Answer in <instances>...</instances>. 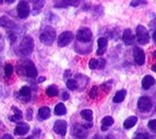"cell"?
I'll return each instance as SVG.
<instances>
[{
  "mask_svg": "<svg viewBox=\"0 0 156 139\" xmlns=\"http://www.w3.org/2000/svg\"><path fill=\"white\" fill-rule=\"evenodd\" d=\"M56 40V31L52 27L48 26L40 35V41L45 45H51Z\"/></svg>",
  "mask_w": 156,
  "mask_h": 139,
  "instance_id": "1",
  "label": "cell"
},
{
  "mask_svg": "<svg viewBox=\"0 0 156 139\" xmlns=\"http://www.w3.org/2000/svg\"><path fill=\"white\" fill-rule=\"evenodd\" d=\"M33 48H34V42L32 37H30V35L25 36L19 45L20 52L23 55H25V56H27V55L31 54V52L33 51Z\"/></svg>",
  "mask_w": 156,
  "mask_h": 139,
  "instance_id": "2",
  "label": "cell"
},
{
  "mask_svg": "<svg viewBox=\"0 0 156 139\" xmlns=\"http://www.w3.org/2000/svg\"><path fill=\"white\" fill-rule=\"evenodd\" d=\"M136 39L140 45H145L150 42V33L144 26L139 25L136 27Z\"/></svg>",
  "mask_w": 156,
  "mask_h": 139,
  "instance_id": "3",
  "label": "cell"
},
{
  "mask_svg": "<svg viewBox=\"0 0 156 139\" xmlns=\"http://www.w3.org/2000/svg\"><path fill=\"white\" fill-rule=\"evenodd\" d=\"M77 40L80 43H88L92 40V31L88 27H81L77 32Z\"/></svg>",
  "mask_w": 156,
  "mask_h": 139,
  "instance_id": "4",
  "label": "cell"
},
{
  "mask_svg": "<svg viewBox=\"0 0 156 139\" xmlns=\"http://www.w3.org/2000/svg\"><path fill=\"white\" fill-rule=\"evenodd\" d=\"M74 39V34L71 31H63L58 37V45L60 48L68 45Z\"/></svg>",
  "mask_w": 156,
  "mask_h": 139,
  "instance_id": "5",
  "label": "cell"
},
{
  "mask_svg": "<svg viewBox=\"0 0 156 139\" xmlns=\"http://www.w3.org/2000/svg\"><path fill=\"white\" fill-rule=\"evenodd\" d=\"M137 108L142 113H148L152 108V102L148 97H141L137 102Z\"/></svg>",
  "mask_w": 156,
  "mask_h": 139,
  "instance_id": "6",
  "label": "cell"
},
{
  "mask_svg": "<svg viewBox=\"0 0 156 139\" xmlns=\"http://www.w3.org/2000/svg\"><path fill=\"white\" fill-rule=\"evenodd\" d=\"M30 5L26 1H20L17 5V14L21 19H25L30 14Z\"/></svg>",
  "mask_w": 156,
  "mask_h": 139,
  "instance_id": "7",
  "label": "cell"
},
{
  "mask_svg": "<svg viewBox=\"0 0 156 139\" xmlns=\"http://www.w3.org/2000/svg\"><path fill=\"white\" fill-rule=\"evenodd\" d=\"M72 134L77 138L83 139L88 135V131L82 125L76 124L72 127Z\"/></svg>",
  "mask_w": 156,
  "mask_h": 139,
  "instance_id": "8",
  "label": "cell"
},
{
  "mask_svg": "<svg viewBox=\"0 0 156 139\" xmlns=\"http://www.w3.org/2000/svg\"><path fill=\"white\" fill-rule=\"evenodd\" d=\"M53 130L54 132L63 136L66 135V130H67V123L66 120H57L56 122H55L54 126H53Z\"/></svg>",
  "mask_w": 156,
  "mask_h": 139,
  "instance_id": "9",
  "label": "cell"
},
{
  "mask_svg": "<svg viewBox=\"0 0 156 139\" xmlns=\"http://www.w3.org/2000/svg\"><path fill=\"white\" fill-rule=\"evenodd\" d=\"M133 53V58H134L135 62L137 64H139V66H143L146 60L145 52L143 51V49H141L138 46H134Z\"/></svg>",
  "mask_w": 156,
  "mask_h": 139,
  "instance_id": "10",
  "label": "cell"
},
{
  "mask_svg": "<svg viewBox=\"0 0 156 139\" xmlns=\"http://www.w3.org/2000/svg\"><path fill=\"white\" fill-rule=\"evenodd\" d=\"M25 73L26 75L29 77V78H36L37 77V69H36L34 63L31 61H29L26 62V66H25Z\"/></svg>",
  "mask_w": 156,
  "mask_h": 139,
  "instance_id": "11",
  "label": "cell"
},
{
  "mask_svg": "<svg viewBox=\"0 0 156 139\" xmlns=\"http://www.w3.org/2000/svg\"><path fill=\"white\" fill-rule=\"evenodd\" d=\"M29 131H30V125L25 122H20L17 124V126L14 129V134L18 136H23L29 133Z\"/></svg>",
  "mask_w": 156,
  "mask_h": 139,
  "instance_id": "12",
  "label": "cell"
},
{
  "mask_svg": "<svg viewBox=\"0 0 156 139\" xmlns=\"http://www.w3.org/2000/svg\"><path fill=\"white\" fill-rule=\"evenodd\" d=\"M98 48L97 50V54L98 56H101L103 55L106 50H107V48H108V40L105 37H100L98 40Z\"/></svg>",
  "mask_w": 156,
  "mask_h": 139,
  "instance_id": "13",
  "label": "cell"
},
{
  "mask_svg": "<svg viewBox=\"0 0 156 139\" xmlns=\"http://www.w3.org/2000/svg\"><path fill=\"white\" fill-rule=\"evenodd\" d=\"M122 40L126 45H131L134 42V35L133 34L132 30L130 29H127L124 30L122 35Z\"/></svg>",
  "mask_w": 156,
  "mask_h": 139,
  "instance_id": "14",
  "label": "cell"
},
{
  "mask_svg": "<svg viewBox=\"0 0 156 139\" xmlns=\"http://www.w3.org/2000/svg\"><path fill=\"white\" fill-rule=\"evenodd\" d=\"M154 84H155V80L151 75L145 76L142 80V87L144 90H149Z\"/></svg>",
  "mask_w": 156,
  "mask_h": 139,
  "instance_id": "15",
  "label": "cell"
},
{
  "mask_svg": "<svg viewBox=\"0 0 156 139\" xmlns=\"http://www.w3.org/2000/svg\"><path fill=\"white\" fill-rule=\"evenodd\" d=\"M12 110L14 112V114L12 116H9V119H10L11 121H12V122H19L20 120L23 118V113L15 106H12Z\"/></svg>",
  "mask_w": 156,
  "mask_h": 139,
  "instance_id": "16",
  "label": "cell"
},
{
  "mask_svg": "<svg viewBox=\"0 0 156 139\" xmlns=\"http://www.w3.org/2000/svg\"><path fill=\"white\" fill-rule=\"evenodd\" d=\"M38 115H39V118L41 120H47L51 116V111L50 108H48V106H43L39 109L38 111Z\"/></svg>",
  "mask_w": 156,
  "mask_h": 139,
  "instance_id": "17",
  "label": "cell"
},
{
  "mask_svg": "<svg viewBox=\"0 0 156 139\" xmlns=\"http://www.w3.org/2000/svg\"><path fill=\"white\" fill-rule=\"evenodd\" d=\"M80 5V0H62L61 2L55 5V8H66L68 6L78 7Z\"/></svg>",
  "mask_w": 156,
  "mask_h": 139,
  "instance_id": "18",
  "label": "cell"
},
{
  "mask_svg": "<svg viewBox=\"0 0 156 139\" xmlns=\"http://www.w3.org/2000/svg\"><path fill=\"white\" fill-rule=\"evenodd\" d=\"M30 2L33 5V14H38L41 9L44 6L45 0H30Z\"/></svg>",
  "mask_w": 156,
  "mask_h": 139,
  "instance_id": "19",
  "label": "cell"
},
{
  "mask_svg": "<svg viewBox=\"0 0 156 139\" xmlns=\"http://www.w3.org/2000/svg\"><path fill=\"white\" fill-rule=\"evenodd\" d=\"M19 95L21 97L22 100L29 101L30 99V97H31V90H30V88L29 86H23L20 89Z\"/></svg>",
  "mask_w": 156,
  "mask_h": 139,
  "instance_id": "20",
  "label": "cell"
},
{
  "mask_svg": "<svg viewBox=\"0 0 156 139\" xmlns=\"http://www.w3.org/2000/svg\"><path fill=\"white\" fill-rule=\"evenodd\" d=\"M0 26L3 27H6V29H13V27H15V24L9 17L2 16L1 18H0Z\"/></svg>",
  "mask_w": 156,
  "mask_h": 139,
  "instance_id": "21",
  "label": "cell"
},
{
  "mask_svg": "<svg viewBox=\"0 0 156 139\" xmlns=\"http://www.w3.org/2000/svg\"><path fill=\"white\" fill-rule=\"evenodd\" d=\"M127 95V91L126 90H120V91H117L115 96L113 98V101L115 103H120L125 99Z\"/></svg>",
  "mask_w": 156,
  "mask_h": 139,
  "instance_id": "22",
  "label": "cell"
},
{
  "mask_svg": "<svg viewBox=\"0 0 156 139\" xmlns=\"http://www.w3.org/2000/svg\"><path fill=\"white\" fill-rule=\"evenodd\" d=\"M137 123V117L133 116H130V117H128L125 121H124V128L125 129H131L133 128V126H135V124Z\"/></svg>",
  "mask_w": 156,
  "mask_h": 139,
  "instance_id": "23",
  "label": "cell"
},
{
  "mask_svg": "<svg viewBox=\"0 0 156 139\" xmlns=\"http://www.w3.org/2000/svg\"><path fill=\"white\" fill-rule=\"evenodd\" d=\"M101 130L102 131H107L108 127L112 126L114 124V118L112 116H105L102 120H101Z\"/></svg>",
  "mask_w": 156,
  "mask_h": 139,
  "instance_id": "24",
  "label": "cell"
},
{
  "mask_svg": "<svg viewBox=\"0 0 156 139\" xmlns=\"http://www.w3.org/2000/svg\"><path fill=\"white\" fill-rule=\"evenodd\" d=\"M54 112H55V115H56V116H63V115L66 114L67 111H66V108L65 104L60 102V103H58L56 106H55Z\"/></svg>",
  "mask_w": 156,
  "mask_h": 139,
  "instance_id": "25",
  "label": "cell"
},
{
  "mask_svg": "<svg viewBox=\"0 0 156 139\" xmlns=\"http://www.w3.org/2000/svg\"><path fill=\"white\" fill-rule=\"evenodd\" d=\"M45 93H47V95L50 98H53V97H56L58 96L59 94V90L57 88L56 85H50L47 88V91H45Z\"/></svg>",
  "mask_w": 156,
  "mask_h": 139,
  "instance_id": "26",
  "label": "cell"
},
{
  "mask_svg": "<svg viewBox=\"0 0 156 139\" xmlns=\"http://www.w3.org/2000/svg\"><path fill=\"white\" fill-rule=\"evenodd\" d=\"M80 116L86 121H92L93 120V112L91 110H82L80 112Z\"/></svg>",
  "mask_w": 156,
  "mask_h": 139,
  "instance_id": "27",
  "label": "cell"
},
{
  "mask_svg": "<svg viewBox=\"0 0 156 139\" xmlns=\"http://www.w3.org/2000/svg\"><path fill=\"white\" fill-rule=\"evenodd\" d=\"M66 86L69 90L71 91H74L78 88L79 84H78V82L75 80H68L67 82H66Z\"/></svg>",
  "mask_w": 156,
  "mask_h": 139,
  "instance_id": "28",
  "label": "cell"
},
{
  "mask_svg": "<svg viewBox=\"0 0 156 139\" xmlns=\"http://www.w3.org/2000/svg\"><path fill=\"white\" fill-rule=\"evenodd\" d=\"M4 72H5V76L7 78H10L13 73V66H12V64H7V66H5Z\"/></svg>",
  "mask_w": 156,
  "mask_h": 139,
  "instance_id": "29",
  "label": "cell"
},
{
  "mask_svg": "<svg viewBox=\"0 0 156 139\" xmlns=\"http://www.w3.org/2000/svg\"><path fill=\"white\" fill-rule=\"evenodd\" d=\"M147 4H148L147 0H133L131 3V7H137L140 5H147Z\"/></svg>",
  "mask_w": 156,
  "mask_h": 139,
  "instance_id": "30",
  "label": "cell"
},
{
  "mask_svg": "<svg viewBox=\"0 0 156 139\" xmlns=\"http://www.w3.org/2000/svg\"><path fill=\"white\" fill-rule=\"evenodd\" d=\"M101 88L105 93H109L112 89V82L111 81H107V82L103 83V84H101Z\"/></svg>",
  "mask_w": 156,
  "mask_h": 139,
  "instance_id": "31",
  "label": "cell"
},
{
  "mask_svg": "<svg viewBox=\"0 0 156 139\" xmlns=\"http://www.w3.org/2000/svg\"><path fill=\"white\" fill-rule=\"evenodd\" d=\"M148 128L151 130V132L156 134V119L150 120L149 123H148Z\"/></svg>",
  "mask_w": 156,
  "mask_h": 139,
  "instance_id": "32",
  "label": "cell"
},
{
  "mask_svg": "<svg viewBox=\"0 0 156 139\" xmlns=\"http://www.w3.org/2000/svg\"><path fill=\"white\" fill-rule=\"evenodd\" d=\"M89 97L93 99H95L98 97V87L97 86H93L91 88V90L89 92Z\"/></svg>",
  "mask_w": 156,
  "mask_h": 139,
  "instance_id": "33",
  "label": "cell"
},
{
  "mask_svg": "<svg viewBox=\"0 0 156 139\" xmlns=\"http://www.w3.org/2000/svg\"><path fill=\"white\" fill-rule=\"evenodd\" d=\"M98 60H96V59L90 60V62H89V68L90 69H96V68H98Z\"/></svg>",
  "mask_w": 156,
  "mask_h": 139,
  "instance_id": "34",
  "label": "cell"
},
{
  "mask_svg": "<svg viewBox=\"0 0 156 139\" xmlns=\"http://www.w3.org/2000/svg\"><path fill=\"white\" fill-rule=\"evenodd\" d=\"M133 139H150V135L145 133H139L135 134Z\"/></svg>",
  "mask_w": 156,
  "mask_h": 139,
  "instance_id": "35",
  "label": "cell"
},
{
  "mask_svg": "<svg viewBox=\"0 0 156 139\" xmlns=\"http://www.w3.org/2000/svg\"><path fill=\"white\" fill-rule=\"evenodd\" d=\"M98 69H102L105 67V64H106V61L102 58H100L99 60H98Z\"/></svg>",
  "mask_w": 156,
  "mask_h": 139,
  "instance_id": "36",
  "label": "cell"
},
{
  "mask_svg": "<svg viewBox=\"0 0 156 139\" xmlns=\"http://www.w3.org/2000/svg\"><path fill=\"white\" fill-rule=\"evenodd\" d=\"M32 110L31 109H29L27 111V120H31L32 119Z\"/></svg>",
  "mask_w": 156,
  "mask_h": 139,
  "instance_id": "37",
  "label": "cell"
},
{
  "mask_svg": "<svg viewBox=\"0 0 156 139\" xmlns=\"http://www.w3.org/2000/svg\"><path fill=\"white\" fill-rule=\"evenodd\" d=\"M9 40H10V42H11L12 44H13V43L15 42V40H16V36H15V34H14V33H11L10 35H9Z\"/></svg>",
  "mask_w": 156,
  "mask_h": 139,
  "instance_id": "38",
  "label": "cell"
},
{
  "mask_svg": "<svg viewBox=\"0 0 156 139\" xmlns=\"http://www.w3.org/2000/svg\"><path fill=\"white\" fill-rule=\"evenodd\" d=\"M82 126H83L85 129H90L93 127V124H92V121H87V123L82 124Z\"/></svg>",
  "mask_w": 156,
  "mask_h": 139,
  "instance_id": "39",
  "label": "cell"
},
{
  "mask_svg": "<svg viewBox=\"0 0 156 139\" xmlns=\"http://www.w3.org/2000/svg\"><path fill=\"white\" fill-rule=\"evenodd\" d=\"M68 98H69L68 93H67V92H63V93H62V99H63V100H67Z\"/></svg>",
  "mask_w": 156,
  "mask_h": 139,
  "instance_id": "40",
  "label": "cell"
},
{
  "mask_svg": "<svg viewBox=\"0 0 156 139\" xmlns=\"http://www.w3.org/2000/svg\"><path fill=\"white\" fill-rule=\"evenodd\" d=\"M150 26H151V27L153 30L154 29V27H156V18L155 19H153L151 23H150Z\"/></svg>",
  "mask_w": 156,
  "mask_h": 139,
  "instance_id": "41",
  "label": "cell"
},
{
  "mask_svg": "<svg viewBox=\"0 0 156 139\" xmlns=\"http://www.w3.org/2000/svg\"><path fill=\"white\" fill-rule=\"evenodd\" d=\"M1 139H13V138L11 134H5Z\"/></svg>",
  "mask_w": 156,
  "mask_h": 139,
  "instance_id": "42",
  "label": "cell"
},
{
  "mask_svg": "<svg viewBox=\"0 0 156 139\" xmlns=\"http://www.w3.org/2000/svg\"><path fill=\"white\" fill-rule=\"evenodd\" d=\"M152 40H153L154 44L156 45V30L153 31V34H152Z\"/></svg>",
  "mask_w": 156,
  "mask_h": 139,
  "instance_id": "43",
  "label": "cell"
},
{
  "mask_svg": "<svg viewBox=\"0 0 156 139\" xmlns=\"http://www.w3.org/2000/svg\"><path fill=\"white\" fill-rule=\"evenodd\" d=\"M44 80H45V78L44 77H40V79L38 80V82H43Z\"/></svg>",
  "mask_w": 156,
  "mask_h": 139,
  "instance_id": "44",
  "label": "cell"
},
{
  "mask_svg": "<svg viewBox=\"0 0 156 139\" xmlns=\"http://www.w3.org/2000/svg\"><path fill=\"white\" fill-rule=\"evenodd\" d=\"M93 139H103V137H101V136H99L98 134H97V135H95L93 137Z\"/></svg>",
  "mask_w": 156,
  "mask_h": 139,
  "instance_id": "45",
  "label": "cell"
},
{
  "mask_svg": "<svg viewBox=\"0 0 156 139\" xmlns=\"http://www.w3.org/2000/svg\"><path fill=\"white\" fill-rule=\"evenodd\" d=\"M151 70H152L153 72H156V63H154L153 66H151Z\"/></svg>",
  "mask_w": 156,
  "mask_h": 139,
  "instance_id": "46",
  "label": "cell"
},
{
  "mask_svg": "<svg viewBox=\"0 0 156 139\" xmlns=\"http://www.w3.org/2000/svg\"><path fill=\"white\" fill-rule=\"evenodd\" d=\"M6 1H7L9 4H12V3H14L15 0H6Z\"/></svg>",
  "mask_w": 156,
  "mask_h": 139,
  "instance_id": "47",
  "label": "cell"
},
{
  "mask_svg": "<svg viewBox=\"0 0 156 139\" xmlns=\"http://www.w3.org/2000/svg\"><path fill=\"white\" fill-rule=\"evenodd\" d=\"M152 57L156 59V50H155V51H153V53H152Z\"/></svg>",
  "mask_w": 156,
  "mask_h": 139,
  "instance_id": "48",
  "label": "cell"
},
{
  "mask_svg": "<svg viewBox=\"0 0 156 139\" xmlns=\"http://www.w3.org/2000/svg\"><path fill=\"white\" fill-rule=\"evenodd\" d=\"M3 2H4V0H0V5H1V4H2Z\"/></svg>",
  "mask_w": 156,
  "mask_h": 139,
  "instance_id": "49",
  "label": "cell"
},
{
  "mask_svg": "<svg viewBox=\"0 0 156 139\" xmlns=\"http://www.w3.org/2000/svg\"><path fill=\"white\" fill-rule=\"evenodd\" d=\"M27 139H33L32 137H27Z\"/></svg>",
  "mask_w": 156,
  "mask_h": 139,
  "instance_id": "50",
  "label": "cell"
},
{
  "mask_svg": "<svg viewBox=\"0 0 156 139\" xmlns=\"http://www.w3.org/2000/svg\"><path fill=\"white\" fill-rule=\"evenodd\" d=\"M0 39H1V34H0Z\"/></svg>",
  "mask_w": 156,
  "mask_h": 139,
  "instance_id": "51",
  "label": "cell"
}]
</instances>
